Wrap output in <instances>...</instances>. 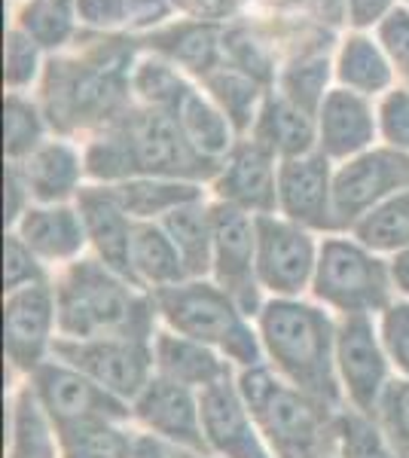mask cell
<instances>
[{"label": "cell", "mask_w": 409, "mask_h": 458, "mask_svg": "<svg viewBox=\"0 0 409 458\" xmlns=\"http://www.w3.org/2000/svg\"><path fill=\"white\" fill-rule=\"evenodd\" d=\"M254 321L263 364L275 376L318 401L345 410L337 382V315L311 297H300L266 300Z\"/></svg>", "instance_id": "1"}, {"label": "cell", "mask_w": 409, "mask_h": 458, "mask_svg": "<svg viewBox=\"0 0 409 458\" xmlns=\"http://www.w3.org/2000/svg\"><path fill=\"white\" fill-rule=\"evenodd\" d=\"M52 287L62 339H153L159 330L153 293L95 257L55 272Z\"/></svg>", "instance_id": "2"}, {"label": "cell", "mask_w": 409, "mask_h": 458, "mask_svg": "<svg viewBox=\"0 0 409 458\" xmlns=\"http://www.w3.org/2000/svg\"><path fill=\"white\" fill-rule=\"evenodd\" d=\"M244 403L263 434L272 458H330L337 455L339 406L287 386L266 364L235 373Z\"/></svg>", "instance_id": "3"}, {"label": "cell", "mask_w": 409, "mask_h": 458, "mask_svg": "<svg viewBox=\"0 0 409 458\" xmlns=\"http://www.w3.org/2000/svg\"><path fill=\"white\" fill-rule=\"evenodd\" d=\"M153 302L159 327L208 345L235 370L263 364L254 315L211 278H187L177 287L153 293Z\"/></svg>", "instance_id": "4"}, {"label": "cell", "mask_w": 409, "mask_h": 458, "mask_svg": "<svg viewBox=\"0 0 409 458\" xmlns=\"http://www.w3.org/2000/svg\"><path fill=\"white\" fill-rule=\"evenodd\" d=\"M309 297L337 318H376L397 297L391 260L352 233L324 235Z\"/></svg>", "instance_id": "5"}, {"label": "cell", "mask_w": 409, "mask_h": 458, "mask_svg": "<svg viewBox=\"0 0 409 458\" xmlns=\"http://www.w3.org/2000/svg\"><path fill=\"white\" fill-rule=\"evenodd\" d=\"M324 235L290 224L281 214L257 217V278L266 300H300L311 293Z\"/></svg>", "instance_id": "6"}, {"label": "cell", "mask_w": 409, "mask_h": 458, "mask_svg": "<svg viewBox=\"0 0 409 458\" xmlns=\"http://www.w3.org/2000/svg\"><path fill=\"white\" fill-rule=\"evenodd\" d=\"M116 123L129 144L132 177H177V181L205 183L217 172V165L192 150L168 110L150 107L141 114H125Z\"/></svg>", "instance_id": "7"}, {"label": "cell", "mask_w": 409, "mask_h": 458, "mask_svg": "<svg viewBox=\"0 0 409 458\" xmlns=\"http://www.w3.org/2000/svg\"><path fill=\"white\" fill-rule=\"evenodd\" d=\"M397 379L379 336L376 318H339L337 324V382L342 406L376 416L385 391Z\"/></svg>", "instance_id": "8"}, {"label": "cell", "mask_w": 409, "mask_h": 458, "mask_svg": "<svg viewBox=\"0 0 409 458\" xmlns=\"http://www.w3.org/2000/svg\"><path fill=\"white\" fill-rule=\"evenodd\" d=\"M58 339L62 330L52 282L4 293V360L10 382L28 379L55 358Z\"/></svg>", "instance_id": "9"}, {"label": "cell", "mask_w": 409, "mask_h": 458, "mask_svg": "<svg viewBox=\"0 0 409 458\" xmlns=\"http://www.w3.org/2000/svg\"><path fill=\"white\" fill-rule=\"evenodd\" d=\"M404 190H409V153L388 144L339 162L333 172V208L339 233H352L370 211Z\"/></svg>", "instance_id": "10"}, {"label": "cell", "mask_w": 409, "mask_h": 458, "mask_svg": "<svg viewBox=\"0 0 409 458\" xmlns=\"http://www.w3.org/2000/svg\"><path fill=\"white\" fill-rule=\"evenodd\" d=\"M55 358L129 406L156 376L153 339H58Z\"/></svg>", "instance_id": "11"}, {"label": "cell", "mask_w": 409, "mask_h": 458, "mask_svg": "<svg viewBox=\"0 0 409 458\" xmlns=\"http://www.w3.org/2000/svg\"><path fill=\"white\" fill-rule=\"evenodd\" d=\"M28 382L37 391L40 403L47 406L52 422L58 425L62 437L89 425L132 422L129 403H123L120 397H114L101 386H95L89 376L73 370L71 364L58 358H49L40 370L28 376Z\"/></svg>", "instance_id": "12"}, {"label": "cell", "mask_w": 409, "mask_h": 458, "mask_svg": "<svg viewBox=\"0 0 409 458\" xmlns=\"http://www.w3.org/2000/svg\"><path fill=\"white\" fill-rule=\"evenodd\" d=\"M214 202V199H211ZM211 278L257 318L266 302L257 278V217L233 205L214 202V257Z\"/></svg>", "instance_id": "13"}, {"label": "cell", "mask_w": 409, "mask_h": 458, "mask_svg": "<svg viewBox=\"0 0 409 458\" xmlns=\"http://www.w3.org/2000/svg\"><path fill=\"white\" fill-rule=\"evenodd\" d=\"M120 62H98L92 68L73 71H64L62 64L49 73L47 83L52 123L62 129H77V125L98 120H104V125L116 123L120 116H114V107L120 101Z\"/></svg>", "instance_id": "14"}, {"label": "cell", "mask_w": 409, "mask_h": 458, "mask_svg": "<svg viewBox=\"0 0 409 458\" xmlns=\"http://www.w3.org/2000/svg\"><path fill=\"white\" fill-rule=\"evenodd\" d=\"M132 425L168 440L183 453H208L202 425V394L153 376L132 401Z\"/></svg>", "instance_id": "15"}, {"label": "cell", "mask_w": 409, "mask_h": 458, "mask_svg": "<svg viewBox=\"0 0 409 458\" xmlns=\"http://www.w3.org/2000/svg\"><path fill=\"white\" fill-rule=\"evenodd\" d=\"M333 165L321 153L278 162V208L275 214L318 235L339 233L333 208Z\"/></svg>", "instance_id": "16"}, {"label": "cell", "mask_w": 409, "mask_h": 458, "mask_svg": "<svg viewBox=\"0 0 409 458\" xmlns=\"http://www.w3.org/2000/svg\"><path fill=\"white\" fill-rule=\"evenodd\" d=\"M208 183L214 202L233 205L254 217H266L278 208V159L251 138L235 141Z\"/></svg>", "instance_id": "17"}, {"label": "cell", "mask_w": 409, "mask_h": 458, "mask_svg": "<svg viewBox=\"0 0 409 458\" xmlns=\"http://www.w3.org/2000/svg\"><path fill=\"white\" fill-rule=\"evenodd\" d=\"M202 425L208 455L217 458H272L263 434L244 403L235 376L202 394Z\"/></svg>", "instance_id": "18"}, {"label": "cell", "mask_w": 409, "mask_h": 458, "mask_svg": "<svg viewBox=\"0 0 409 458\" xmlns=\"http://www.w3.org/2000/svg\"><path fill=\"white\" fill-rule=\"evenodd\" d=\"M10 233H16L49 266L52 276L89 257V239L77 202L31 205L19 217V224L10 226Z\"/></svg>", "instance_id": "19"}, {"label": "cell", "mask_w": 409, "mask_h": 458, "mask_svg": "<svg viewBox=\"0 0 409 458\" xmlns=\"http://www.w3.org/2000/svg\"><path fill=\"white\" fill-rule=\"evenodd\" d=\"M379 138V114L358 92L337 89L318 110V153L333 165L373 150Z\"/></svg>", "instance_id": "20"}, {"label": "cell", "mask_w": 409, "mask_h": 458, "mask_svg": "<svg viewBox=\"0 0 409 458\" xmlns=\"http://www.w3.org/2000/svg\"><path fill=\"white\" fill-rule=\"evenodd\" d=\"M6 165L19 172L34 205L77 202V196L89 187L86 157L68 141H43L31 157Z\"/></svg>", "instance_id": "21"}, {"label": "cell", "mask_w": 409, "mask_h": 458, "mask_svg": "<svg viewBox=\"0 0 409 458\" xmlns=\"http://www.w3.org/2000/svg\"><path fill=\"white\" fill-rule=\"evenodd\" d=\"M77 208L86 226L89 257L129 276V248L132 233H135V220L123 211L114 190L107 183H89L83 193L77 196Z\"/></svg>", "instance_id": "22"}, {"label": "cell", "mask_w": 409, "mask_h": 458, "mask_svg": "<svg viewBox=\"0 0 409 458\" xmlns=\"http://www.w3.org/2000/svg\"><path fill=\"white\" fill-rule=\"evenodd\" d=\"M153 364L156 376L196 391V394H205L208 388L220 386L239 373L223 354L196 343V339L171 334L166 327H159L153 336Z\"/></svg>", "instance_id": "23"}, {"label": "cell", "mask_w": 409, "mask_h": 458, "mask_svg": "<svg viewBox=\"0 0 409 458\" xmlns=\"http://www.w3.org/2000/svg\"><path fill=\"white\" fill-rule=\"evenodd\" d=\"M62 431L28 379L6 388V458H62Z\"/></svg>", "instance_id": "24"}, {"label": "cell", "mask_w": 409, "mask_h": 458, "mask_svg": "<svg viewBox=\"0 0 409 458\" xmlns=\"http://www.w3.org/2000/svg\"><path fill=\"white\" fill-rule=\"evenodd\" d=\"M251 141L272 153L278 162L300 159L318 150V116L294 105L290 98H269L257 114Z\"/></svg>", "instance_id": "25"}, {"label": "cell", "mask_w": 409, "mask_h": 458, "mask_svg": "<svg viewBox=\"0 0 409 458\" xmlns=\"http://www.w3.org/2000/svg\"><path fill=\"white\" fill-rule=\"evenodd\" d=\"M129 278L147 293H162L190 278L181 250L175 248L162 224H135L129 248Z\"/></svg>", "instance_id": "26"}, {"label": "cell", "mask_w": 409, "mask_h": 458, "mask_svg": "<svg viewBox=\"0 0 409 458\" xmlns=\"http://www.w3.org/2000/svg\"><path fill=\"white\" fill-rule=\"evenodd\" d=\"M107 187L135 224H162L171 211L205 196L202 183L177 181V177H129Z\"/></svg>", "instance_id": "27"}, {"label": "cell", "mask_w": 409, "mask_h": 458, "mask_svg": "<svg viewBox=\"0 0 409 458\" xmlns=\"http://www.w3.org/2000/svg\"><path fill=\"white\" fill-rule=\"evenodd\" d=\"M171 116L181 125L183 138L190 141L192 150L211 165H220V159L235 147V129L226 120V114L220 107H214L211 101H205L199 92H192L190 86L177 98Z\"/></svg>", "instance_id": "28"}, {"label": "cell", "mask_w": 409, "mask_h": 458, "mask_svg": "<svg viewBox=\"0 0 409 458\" xmlns=\"http://www.w3.org/2000/svg\"><path fill=\"white\" fill-rule=\"evenodd\" d=\"M166 233L171 235L175 248L181 250L187 263L190 278L211 276V257H214V202L208 196L196 202L181 205L162 220Z\"/></svg>", "instance_id": "29"}, {"label": "cell", "mask_w": 409, "mask_h": 458, "mask_svg": "<svg viewBox=\"0 0 409 458\" xmlns=\"http://www.w3.org/2000/svg\"><path fill=\"white\" fill-rule=\"evenodd\" d=\"M352 235H358L367 248H373L376 254L394 257L400 250L409 248V190L388 199L385 205H379L376 211H370L358 226L352 229Z\"/></svg>", "instance_id": "30"}, {"label": "cell", "mask_w": 409, "mask_h": 458, "mask_svg": "<svg viewBox=\"0 0 409 458\" xmlns=\"http://www.w3.org/2000/svg\"><path fill=\"white\" fill-rule=\"evenodd\" d=\"M132 422H101L64 434L62 458H129Z\"/></svg>", "instance_id": "31"}, {"label": "cell", "mask_w": 409, "mask_h": 458, "mask_svg": "<svg viewBox=\"0 0 409 458\" xmlns=\"http://www.w3.org/2000/svg\"><path fill=\"white\" fill-rule=\"evenodd\" d=\"M208 86H211L214 98H217V107L226 114V120L233 123L235 131L254 129L257 114V86L248 73L239 71H223L217 77H208Z\"/></svg>", "instance_id": "32"}, {"label": "cell", "mask_w": 409, "mask_h": 458, "mask_svg": "<svg viewBox=\"0 0 409 458\" xmlns=\"http://www.w3.org/2000/svg\"><path fill=\"white\" fill-rule=\"evenodd\" d=\"M43 144V116L31 101L10 95L4 105V147L6 162H21Z\"/></svg>", "instance_id": "33"}, {"label": "cell", "mask_w": 409, "mask_h": 458, "mask_svg": "<svg viewBox=\"0 0 409 458\" xmlns=\"http://www.w3.org/2000/svg\"><path fill=\"white\" fill-rule=\"evenodd\" d=\"M337 458H400L385 440L376 419L342 410L337 431Z\"/></svg>", "instance_id": "34"}, {"label": "cell", "mask_w": 409, "mask_h": 458, "mask_svg": "<svg viewBox=\"0 0 409 458\" xmlns=\"http://www.w3.org/2000/svg\"><path fill=\"white\" fill-rule=\"evenodd\" d=\"M339 77L345 80L358 95H370V92H379V89L388 86L391 71L373 43L363 40V37H354V40H348V47L342 49Z\"/></svg>", "instance_id": "35"}, {"label": "cell", "mask_w": 409, "mask_h": 458, "mask_svg": "<svg viewBox=\"0 0 409 458\" xmlns=\"http://www.w3.org/2000/svg\"><path fill=\"white\" fill-rule=\"evenodd\" d=\"M52 269L40 257L34 254L16 233L6 229V242H4V293L13 291H25V287L37 284H49L52 282Z\"/></svg>", "instance_id": "36"}, {"label": "cell", "mask_w": 409, "mask_h": 458, "mask_svg": "<svg viewBox=\"0 0 409 458\" xmlns=\"http://www.w3.org/2000/svg\"><path fill=\"white\" fill-rule=\"evenodd\" d=\"M376 425L400 458H409V376H397L376 410Z\"/></svg>", "instance_id": "37"}, {"label": "cell", "mask_w": 409, "mask_h": 458, "mask_svg": "<svg viewBox=\"0 0 409 458\" xmlns=\"http://www.w3.org/2000/svg\"><path fill=\"white\" fill-rule=\"evenodd\" d=\"M25 31L43 47H58L73 28V0H31L25 10Z\"/></svg>", "instance_id": "38"}, {"label": "cell", "mask_w": 409, "mask_h": 458, "mask_svg": "<svg viewBox=\"0 0 409 458\" xmlns=\"http://www.w3.org/2000/svg\"><path fill=\"white\" fill-rule=\"evenodd\" d=\"M376 327L397 376H409V300L394 297L388 309L376 315Z\"/></svg>", "instance_id": "39"}, {"label": "cell", "mask_w": 409, "mask_h": 458, "mask_svg": "<svg viewBox=\"0 0 409 458\" xmlns=\"http://www.w3.org/2000/svg\"><path fill=\"white\" fill-rule=\"evenodd\" d=\"M324 80H327L324 58H306V62L285 71V80H281L285 98H290L294 105H300L302 110L318 116V110L324 105Z\"/></svg>", "instance_id": "40"}, {"label": "cell", "mask_w": 409, "mask_h": 458, "mask_svg": "<svg viewBox=\"0 0 409 458\" xmlns=\"http://www.w3.org/2000/svg\"><path fill=\"white\" fill-rule=\"evenodd\" d=\"M80 13L95 25L114 21H156L166 13V0H80Z\"/></svg>", "instance_id": "41"}, {"label": "cell", "mask_w": 409, "mask_h": 458, "mask_svg": "<svg viewBox=\"0 0 409 458\" xmlns=\"http://www.w3.org/2000/svg\"><path fill=\"white\" fill-rule=\"evenodd\" d=\"M135 89L150 107L168 110V114H171L175 105H177V98H181L187 86L177 80L175 71L162 68V64H144V68L138 71V77H135Z\"/></svg>", "instance_id": "42"}, {"label": "cell", "mask_w": 409, "mask_h": 458, "mask_svg": "<svg viewBox=\"0 0 409 458\" xmlns=\"http://www.w3.org/2000/svg\"><path fill=\"white\" fill-rule=\"evenodd\" d=\"M379 138L400 153H409V89H397L379 107Z\"/></svg>", "instance_id": "43"}, {"label": "cell", "mask_w": 409, "mask_h": 458, "mask_svg": "<svg viewBox=\"0 0 409 458\" xmlns=\"http://www.w3.org/2000/svg\"><path fill=\"white\" fill-rule=\"evenodd\" d=\"M175 37H177V43L168 47V53L175 55L177 62L190 64V68L199 73L211 71L208 64L214 62V37L208 28H183V31H177Z\"/></svg>", "instance_id": "44"}, {"label": "cell", "mask_w": 409, "mask_h": 458, "mask_svg": "<svg viewBox=\"0 0 409 458\" xmlns=\"http://www.w3.org/2000/svg\"><path fill=\"white\" fill-rule=\"evenodd\" d=\"M34 64H37V53L31 37L13 31L6 37V83L13 89L25 86L34 77Z\"/></svg>", "instance_id": "45"}, {"label": "cell", "mask_w": 409, "mask_h": 458, "mask_svg": "<svg viewBox=\"0 0 409 458\" xmlns=\"http://www.w3.org/2000/svg\"><path fill=\"white\" fill-rule=\"evenodd\" d=\"M382 43L388 47L391 58L397 62L400 73L409 80V13H394L382 25Z\"/></svg>", "instance_id": "46"}, {"label": "cell", "mask_w": 409, "mask_h": 458, "mask_svg": "<svg viewBox=\"0 0 409 458\" xmlns=\"http://www.w3.org/2000/svg\"><path fill=\"white\" fill-rule=\"evenodd\" d=\"M183 449L171 446L168 440L156 437V434L144 431V428L132 425V443H129V458H181Z\"/></svg>", "instance_id": "47"}, {"label": "cell", "mask_w": 409, "mask_h": 458, "mask_svg": "<svg viewBox=\"0 0 409 458\" xmlns=\"http://www.w3.org/2000/svg\"><path fill=\"white\" fill-rule=\"evenodd\" d=\"M391 0H352V21L354 25H370L385 13Z\"/></svg>", "instance_id": "48"}, {"label": "cell", "mask_w": 409, "mask_h": 458, "mask_svg": "<svg viewBox=\"0 0 409 458\" xmlns=\"http://www.w3.org/2000/svg\"><path fill=\"white\" fill-rule=\"evenodd\" d=\"M388 260H391L394 291H397V297H406L409 300V248L400 250V254L388 257Z\"/></svg>", "instance_id": "49"}, {"label": "cell", "mask_w": 409, "mask_h": 458, "mask_svg": "<svg viewBox=\"0 0 409 458\" xmlns=\"http://www.w3.org/2000/svg\"><path fill=\"white\" fill-rule=\"evenodd\" d=\"M315 4H318V13H321L327 21L342 19V6H345V0H315Z\"/></svg>", "instance_id": "50"}, {"label": "cell", "mask_w": 409, "mask_h": 458, "mask_svg": "<svg viewBox=\"0 0 409 458\" xmlns=\"http://www.w3.org/2000/svg\"><path fill=\"white\" fill-rule=\"evenodd\" d=\"M181 458H217V455H208V453H181Z\"/></svg>", "instance_id": "51"}, {"label": "cell", "mask_w": 409, "mask_h": 458, "mask_svg": "<svg viewBox=\"0 0 409 458\" xmlns=\"http://www.w3.org/2000/svg\"><path fill=\"white\" fill-rule=\"evenodd\" d=\"M330 458H337V455H330Z\"/></svg>", "instance_id": "52"}]
</instances>
